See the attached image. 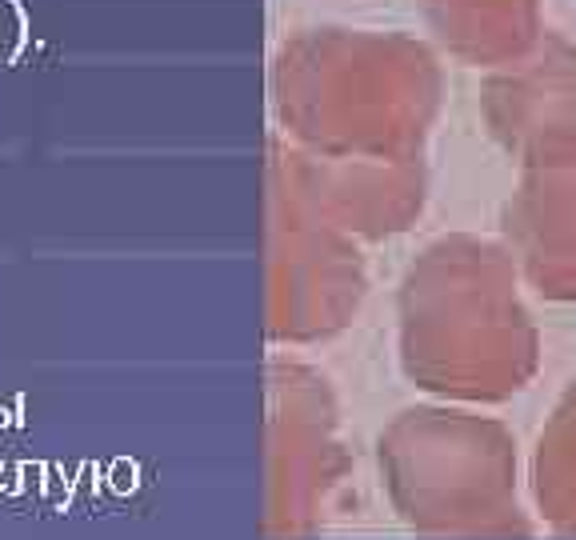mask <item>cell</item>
<instances>
[{
	"label": "cell",
	"mask_w": 576,
	"mask_h": 540,
	"mask_svg": "<svg viewBox=\"0 0 576 540\" xmlns=\"http://www.w3.org/2000/svg\"><path fill=\"white\" fill-rule=\"evenodd\" d=\"M288 97L312 100V116L324 108L360 133L416 141L441 105V69L408 36H324L296 49Z\"/></svg>",
	"instance_id": "cell-1"
},
{
	"label": "cell",
	"mask_w": 576,
	"mask_h": 540,
	"mask_svg": "<svg viewBox=\"0 0 576 540\" xmlns=\"http://www.w3.org/2000/svg\"><path fill=\"white\" fill-rule=\"evenodd\" d=\"M480 113L488 133L520 156L576 141V44L544 29L516 61L488 69Z\"/></svg>",
	"instance_id": "cell-2"
},
{
	"label": "cell",
	"mask_w": 576,
	"mask_h": 540,
	"mask_svg": "<svg viewBox=\"0 0 576 540\" xmlns=\"http://www.w3.org/2000/svg\"><path fill=\"white\" fill-rule=\"evenodd\" d=\"M525 161L520 232L533 265L548 281L576 284V141L548 144Z\"/></svg>",
	"instance_id": "cell-3"
},
{
	"label": "cell",
	"mask_w": 576,
	"mask_h": 540,
	"mask_svg": "<svg viewBox=\"0 0 576 540\" xmlns=\"http://www.w3.org/2000/svg\"><path fill=\"white\" fill-rule=\"evenodd\" d=\"M544 0H424L436 41L472 69H497L516 61L536 36Z\"/></svg>",
	"instance_id": "cell-4"
}]
</instances>
